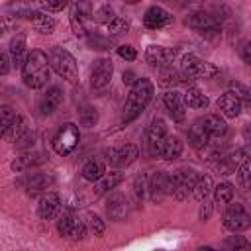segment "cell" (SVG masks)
Returning a JSON list of instances; mask_svg holds the SVG:
<instances>
[{
    "mask_svg": "<svg viewBox=\"0 0 251 251\" xmlns=\"http://www.w3.org/2000/svg\"><path fill=\"white\" fill-rule=\"evenodd\" d=\"M153 92H155L153 82L149 78H139L131 86V90L126 98V104H124V110H122V124H129L135 118H139L141 112L149 106V102L153 98Z\"/></svg>",
    "mask_w": 251,
    "mask_h": 251,
    "instance_id": "1",
    "label": "cell"
},
{
    "mask_svg": "<svg viewBox=\"0 0 251 251\" xmlns=\"http://www.w3.org/2000/svg\"><path fill=\"white\" fill-rule=\"evenodd\" d=\"M49 73H51V65H49V57L39 51V49H33L24 67H22V78H24V84L37 90V88H43L49 80Z\"/></svg>",
    "mask_w": 251,
    "mask_h": 251,
    "instance_id": "2",
    "label": "cell"
},
{
    "mask_svg": "<svg viewBox=\"0 0 251 251\" xmlns=\"http://www.w3.org/2000/svg\"><path fill=\"white\" fill-rule=\"evenodd\" d=\"M49 65L51 69L61 76L65 78L67 82H76L78 80V65L75 61V57L63 49V47H53L49 51Z\"/></svg>",
    "mask_w": 251,
    "mask_h": 251,
    "instance_id": "3",
    "label": "cell"
},
{
    "mask_svg": "<svg viewBox=\"0 0 251 251\" xmlns=\"http://www.w3.org/2000/svg\"><path fill=\"white\" fill-rule=\"evenodd\" d=\"M180 75L186 80H194V78H214L220 75V69L196 55H184L180 61Z\"/></svg>",
    "mask_w": 251,
    "mask_h": 251,
    "instance_id": "4",
    "label": "cell"
},
{
    "mask_svg": "<svg viewBox=\"0 0 251 251\" xmlns=\"http://www.w3.org/2000/svg\"><path fill=\"white\" fill-rule=\"evenodd\" d=\"M198 176H200V173L192 167H180L175 173H171V180H169L171 196L176 198V200H186L188 194L192 192Z\"/></svg>",
    "mask_w": 251,
    "mask_h": 251,
    "instance_id": "5",
    "label": "cell"
},
{
    "mask_svg": "<svg viewBox=\"0 0 251 251\" xmlns=\"http://www.w3.org/2000/svg\"><path fill=\"white\" fill-rule=\"evenodd\" d=\"M184 24H186L192 31H196V33H200V35H204V37H216V35H220V31H222V25H220V22L216 20V16H212V14L204 12V10L190 12V14L184 18Z\"/></svg>",
    "mask_w": 251,
    "mask_h": 251,
    "instance_id": "6",
    "label": "cell"
},
{
    "mask_svg": "<svg viewBox=\"0 0 251 251\" xmlns=\"http://www.w3.org/2000/svg\"><path fill=\"white\" fill-rule=\"evenodd\" d=\"M78 141H80L78 126H75L73 122H67V124H63V126L57 129V133H55V137H53V149H55L57 155L67 157V155H71V153L76 149Z\"/></svg>",
    "mask_w": 251,
    "mask_h": 251,
    "instance_id": "7",
    "label": "cell"
},
{
    "mask_svg": "<svg viewBox=\"0 0 251 251\" xmlns=\"http://www.w3.org/2000/svg\"><path fill=\"white\" fill-rule=\"evenodd\" d=\"M94 18L92 2L90 0H73L71 2V27L75 35L86 37L88 35V22Z\"/></svg>",
    "mask_w": 251,
    "mask_h": 251,
    "instance_id": "8",
    "label": "cell"
},
{
    "mask_svg": "<svg viewBox=\"0 0 251 251\" xmlns=\"http://www.w3.org/2000/svg\"><path fill=\"white\" fill-rule=\"evenodd\" d=\"M251 226V216L245 212L243 204L239 202H229L227 210L224 214V227L229 229L231 233H239Z\"/></svg>",
    "mask_w": 251,
    "mask_h": 251,
    "instance_id": "9",
    "label": "cell"
},
{
    "mask_svg": "<svg viewBox=\"0 0 251 251\" xmlns=\"http://www.w3.org/2000/svg\"><path fill=\"white\" fill-rule=\"evenodd\" d=\"M104 155H106V161H108L112 167L124 169V167H129L131 163L137 161L139 149H137L133 143H126V145H120V147H110V149H106Z\"/></svg>",
    "mask_w": 251,
    "mask_h": 251,
    "instance_id": "10",
    "label": "cell"
},
{
    "mask_svg": "<svg viewBox=\"0 0 251 251\" xmlns=\"http://www.w3.org/2000/svg\"><path fill=\"white\" fill-rule=\"evenodd\" d=\"M112 75H114L112 59H108V57L96 59L94 65H92V71H90V86L94 90L106 88L110 84V80H112Z\"/></svg>",
    "mask_w": 251,
    "mask_h": 251,
    "instance_id": "11",
    "label": "cell"
},
{
    "mask_svg": "<svg viewBox=\"0 0 251 251\" xmlns=\"http://www.w3.org/2000/svg\"><path fill=\"white\" fill-rule=\"evenodd\" d=\"M171 173L167 171H155L149 175V200L161 202L165 196H171Z\"/></svg>",
    "mask_w": 251,
    "mask_h": 251,
    "instance_id": "12",
    "label": "cell"
},
{
    "mask_svg": "<svg viewBox=\"0 0 251 251\" xmlns=\"http://www.w3.org/2000/svg\"><path fill=\"white\" fill-rule=\"evenodd\" d=\"M131 212V206H129V200L122 194V192H114L108 196L106 200V216L114 222H122L129 216Z\"/></svg>",
    "mask_w": 251,
    "mask_h": 251,
    "instance_id": "13",
    "label": "cell"
},
{
    "mask_svg": "<svg viewBox=\"0 0 251 251\" xmlns=\"http://www.w3.org/2000/svg\"><path fill=\"white\" fill-rule=\"evenodd\" d=\"M175 55L176 51L171 49V47H163V45H149L145 49V61L151 65V67H169L173 61H175Z\"/></svg>",
    "mask_w": 251,
    "mask_h": 251,
    "instance_id": "14",
    "label": "cell"
},
{
    "mask_svg": "<svg viewBox=\"0 0 251 251\" xmlns=\"http://www.w3.org/2000/svg\"><path fill=\"white\" fill-rule=\"evenodd\" d=\"M171 22H173V16L165 8H161V6H151L143 14V25L147 29H163Z\"/></svg>",
    "mask_w": 251,
    "mask_h": 251,
    "instance_id": "15",
    "label": "cell"
},
{
    "mask_svg": "<svg viewBox=\"0 0 251 251\" xmlns=\"http://www.w3.org/2000/svg\"><path fill=\"white\" fill-rule=\"evenodd\" d=\"M163 104L169 110V116L173 118V122H182L186 118V104L180 92L176 90H169L163 96Z\"/></svg>",
    "mask_w": 251,
    "mask_h": 251,
    "instance_id": "16",
    "label": "cell"
},
{
    "mask_svg": "<svg viewBox=\"0 0 251 251\" xmlns=\"http://www.w3.org/2000/svg\"><path fill=\"white\" fill-rule=\"evenodd\" d=\"M53 182H55L53 173H29V175L24 178V186H25L27 194H31V196H35V194L47 190Z\"/></svg>",
    "mask_w": 251,
    "mask_h": 251,
    "instance_id": "17",
    "label": "cell"
},
{
    "mask_svg": "<svg viewBox=\"0 0 251 251\" xmlns=\"http://www.w3.org/2000/svg\"><path fill=\"white\" fill-rule=\"evenodd\" d=\"M61 210V196L57 192H45L37 204V216L41 220H51Z\"/></svg>",
    "mask_w": 251,
    "mask_h": 251,
    "instance_id": "18",
    "label": "cell"
},
{
    "mask_svg": "<svg viewBox=\"0 0 251 251\" xmlns=\"http://www.w3.org/2000/svg\"><path fill=\"white\" fill-rule=\"evenodd\" d=\"M63 102V90L59 86H49L45 94L39 100V114L41 116H51Z\"/></svg>",
    "mask_w": 251,
    "mask_h": 251,
    "instance_id": "19",
    "label": "cell"
},
{
    "mask_svg": "<svg viewBox=\"0 0 251 251\" xmlns=\"http://www.w3.org/2000/svg\"><path fill=\"white\" fill-rule=\"evenodd\" d=\"M216 106H218V110H220L226 118H237V116L241 114V110H243L241 100H239L231 90L224 92V94L216 100Z\"/></svg>",
    "mask_w": 251,
    "mask_h": 251,
    "instance_id": "20",
    "label": "cell"
},
{
    "mask_svg": "<svg viewBox=\"0 0 251 251\" xmlns=\"http://www.w3.org/2000/svg\"><path fill=\"white\" fill-rule=\"evenodd\" d=\"M165 137H167V124H165L161 118H155V120L149 124L147 131H145V139H147V145H149L151 153L157 155V149H159V145H161V141H163Z\"/></svg>",
    "mask_w": 251,
    "mask_h": 251,
    "instance_id": "21",
    "label": "cell"
},
{
    "mask_svg": "<svg viewBox=\"0 0 251 251\" xmlns=\"http://www.w3.org/2000/svg\"><path fill=\"white\" fill-rule=\"evenodd\" d=\"M29 135V124H27V120L24 118V116H16V120L10 124V127L6 129V131H2V137L6 139V141H10V143H20L24 137H27Z\"/></svg>",
    "mask_w": 251,
    "mask_h": 251,
    "instance_id": "22",
    "label": "cell"
},
{
    "mask_svg": "<svg viewBox=\"0 0 251 251\" xmlns=\"http://www.w3.org/2000/svg\"><path fill=\"white\" fill-rule=\"evenodd\" d=\"M210 133L206 131V127H204V124H202V118L200 120H196L192 126H190V129H188V143L196 149V151H204L208 145H210Z\"/></svg>",
    "mask_w": 251,
    "mask_h": 251,
    "instance_id": "23",
    "label": "cell"
},
{
    "mask_svg": "<svg viewBox=\"0 0 251 251\" xmlns=\"http://www.w3.org/2000/svg\"><path fill=\"white\" fill-rule=\"evenodd\" d=\"M182 141H180V137H176V135H167L163 141H161V145H159V149H157V155L159 157H163L165 161H175V159H178L180 155H182Z\"/></svg>",
    "mask_w": 251,
    "mask_h": 251,
    "instance_id": "24",
    "label": "cell"
},
{
    "mask_svg": "<svg viewBox=\"0 0 251 251\" xmlns=\"http://www.w3.org/2000/svg\"><path fill=\"white\" fill-rule=\"evenodd\" d=\"M25 18L31 22V25L35 27V31H39L43 35H49V33L55 31V20L51 16H47V12H39V10H31L29 8V12H27Z\"/></svg>",
    "mask_w": 251,
    "mask_h": 251,
    "instance_id": "25",
    "label": "cell"
},
{
    "mask_svg": "<svg viewBox=\"0 0 251 251\" xmlns=\"http://www.w3.org/2000/svg\"><path fill=\"white\" fill-rule=\"evenodd\" d=\"M25 47H27V45H25V35H24V33L12 37V41H10V45H8V53H10V57H12V63H14L18 69L24 67V63H25V59H27V55H29Z\"/></svg>",
    "mask_w": 251,
    "mask_h": 251,
    "instance_id": "26",
    "label": "cell"
},
{
    "mask_svg": "<svg viewBox=\"0 0 251 251\" xmlns=\"http://www.w3.org/2000/svg\"><path fill=\"white\" fill-rule=\"evenodd\" d=\"M124 180V173L120 171H112V173H106L100 180H96V186H94V196H104L108 192H112L120 182Z\"/></svg>",
    "mask_w": 251,
    "mask_h": 251,
    "instance_id": "27",
    "label": "cell"
},
{
    "mask_svg": "<svg viewBox=\"0 0 251 251\" xmlns=\"http://www.w3.org/2000/svg\"><path fill=\"white\" fill-rule=\"evenodd\" d=\"M80 175H82L84 180L96 182V180H100V178L106 175V163H104L102 159H88V161L82 165Z\"/></svg>",
    "mask_w": 251,
    "mask_h": 251,
    "instance_id": "28",
    "label": "cell"
},
{
    "mask_svg": "<svg viewBox=\"0 0 251 251\" xmlns=\"http://www.w3.org/2000/svg\"><path fill=\"white\" fill-rule=\"evenodd\" d=\"M202 124H204V127H206V131L210 133L212 139H220V137H224V135L227 133V124H226V120H222V118L216 116V114H210V116L202 118Z\"/></svg>",
    "mask_w": 251,
    "mask_h": 251,
    "instance_id": "29",
    "label": "cell"
},
{
    "mask_svg": "<svg viewBox=\"0 0 251 251\" xmlns=\"http://www.w3.org/2000/svg\"><path fill=\"white\" fill-rule=\"evenodd\" d=\"M182 98H184L186 108H192V110H200V108H206V106L210 104L208 96H206L200 88H196V86H188V88L184 90Z\"/></svg>",
    "mask_w": 251,
    "mask_h": 251,
    "instance_id": "30",
    "label": "cell"
},
{
    "mask_svg": "<svg viewBox=\"0 0 251 251\" xmlns=\"http://www.w3.org/2000/svg\"><path fill=\"white\" fill-rule=\"evenodd\" d=\"M212 190H214L212 176L200 173V176H198V180H196V184H194V188H192V196H194L198 202H202V200H206V198L210 196Z\"/></svg>",
    "mask_w": 251,
    "mask_h": 251,
    "instance_id": "31",
    "label": "cell"
},
{
    "mask_svg": "<svg viewBox=\"0 0 251 251\" xmlns=\"http://www.w3.org/2000/svg\"><path fill=\"white\" fill-rule=\"evenodd\" d=\"M41 161H43V159H41V155H39V153H25V155H22V157H16V159H14L12 169H14V171H18V173H22V171H27V169H31V167L39 165Z\"/></svg>",
    "mask_w": 251,
    "mask_h": 251,
    "instance_id": "32",
    "label": "cell"
},
{
    "mask_svg": "<svg viewBox=\"0 0 251 251\" xmlns=\"http://www.w3.org/2000/svg\"><path fill=\"white\" fill-rule=\"evenodd\" d=\"M233 198V184L224 180L214 186V202L216 204H229Z\"/></svg>",
    "mask_w": 251,
    "mask_h": 251,
    "instance_id": "33",
    "label": "cell"
},
{
    "mask_svg": "<svg viewBox=\"0 0 251 251\" xmlns=\"http://www.w3.org/2000/svg\"><path fill=\"white\" fill-rule=\"evenodd\" d=\"M133 196L137 202H143L145 198H149V175L141 173L135 176L133 180Z\"/></svg>",
    "mask_w": 251,
    "mask_h": 251,
    "instance_id": "34",
    "label": "cell"
},
{
    "mask_svg": "<svg viewBox=\"0 0 251 251\" xmlns=\"http://www.w3.org/2000/svg\"><path fill=\"white\" fill-rule=\"evenodd\" d=\"M180 80H182V75H180V71L173 69V65L163 67L159 73V84H163V86H175Z\"/></svg>",
    "mask_w": 251,
    "mask_h": 251,
    "instance_id": "35",
    "label": "cell"
},
{
    "mask_svg": "<svg viewBox=\"0 0 251 251\" xmlns=\"http://www.w3.org/2000/svg\"><path fill=\"white\" fill-rule=\"evenodd\" d=\"M78 122H80V126H84V127H94L96 122H98V112H96V108L90 106V104H84V106L78 110Z\"/></svg>",
    "mask_w": 251,
    "mask_h": 251,
    "instance_id": "36",
    "label": "cell"
},
{
    "mask_svg": "<svg viewBox=\"0 0 251 251\" xmlns=\"http://www.w3.org/2000/svg\"><path fill=\"white\" fill-rule=\"evenodd\" d=\"M229 90L241 100L243 108H251V90H249L245 84H241V82H237V80H231V82H229Z\"/></svg>",
    "mask_w": 251,
    "mask_h": 251,
    "instance_id": "37",
    "label": "cell"
},
{
    "mask_svg": "<svg viewBox=\"0 0 251 251\" xmlns=\"http://www.w3.org/2000/svg\"><path fill=\"white\" fill-rule=\"evenodd\" d=\"M75 222H76V218H73L69 212H65V214L57 220V231H59V235H61V237H69V239H71V233H73Z\"/></svg>",
    "mask_w": 251,
    "mask_h": 251,
    "instance_id": "38",
    "label": "cell"
},
{
    "mask_svg": "<svg viewBox=\"0 0 251 251\" xmlns=\"http://www.w3.org/2000/svg\"><path fill=\"white\" fill-rule=\"evenodd\" d=\"M86 227H88V233L94 235V237H102L104 235V229H106V224L100 216L96 214H88L86 216Z\"/></svg>",
    "mask_w": 251,
    "mask_h": 251,
    "instance_id": "39",
    "label": "cell"
},
{
    "mask_svg": "<svg viewBox=\"0 0 251 251\" xmlns=\"http://www.w3.org/2000/svg\"><path fill=\"white\" fill-rule=\"evenodd\" d=\"M127 29H129V22L126 20V18H120V16H116L110 24H108V31H110V35H124V33H127Z\"/></svg>",
    "mask_w": 251,
    "mask_h": 251,
    "instance_id": "40",
    "label": "cell"
},
{
    "mask_svg": "<svg viewBox=\"0 0 251 251\" xmlns=\"http://www.w3.org/2000/svg\"><path fill=\"white\" fill-rule=\"evenodd\" d=\"M237 180H239V184H241L245 190L251 188V159L245 161V163L237 169Z\"/></svg>",
    "mask_w": 251,
    "mask_h": 251,
    "instance_id": "41",
    "label": "cell"
},
{
    "mask_svg": "<svg viewBox=\"0 0 251 251\" xmlns=\"http://www.w3.org/2000/svg\"><path fill=\"white\" fill-rule=\"evenodd\" d=\"M16 112L10 108V106H2L0 108V131H6L10 127V124L16 120Z\"/></svg>",
    "mask_w": 251,
    "mask_h": 251,
    "instance_id": "42",
    "label": "cell"
},
{
    "mask_svg": "<svg viewBox=\"0 0 251 251\" xmlns=\"http://www.w3.org/2000/svg\"><path fill=\"white\" fill-rule=\"evenodd\" d=\"M227 249H231V251H237V249H249L251 247V243L243 237V235H229L227 239H226V243H224Z\"/></svg>",
    "mask_w": 251,
    "mask_h": 251,
    "instance_id": "43",
    "label": "cell"
},
{
    "mask_svg": "<svg viewBox=\"0 0 251 251\" xmlns=\"http://www.w3.org/2000/svg\"><path fill=\"white\" fill-rule=\"evenodd\" d=\"M43 12H61L69 6V0H37Z\"/></svg>",
    "mask_w": 251,
    "mask_h": 251,
    "instance_id": "44",
    "label": "cell"
},
{
    "mask_svg": "<svg viewBox=\"0 0 251 251\" xmlns=\"http://www.w3.org/2000/svg\"><path fill=\"white\" fill-rule=\"evenodd\" d=\"M114 18H116V14H114V10H112L110 6H102V8H98L96 14H94V20H96L98 24H104V25H108Z\"/></svg>",
    "mask_w": 251,
    "mask_h": 251,
    "instance_id": "45",
    "label": "cell"
},
{
    "mask_svg": "<svg viewBox=\"0 0 251 251\" xmlns=\"http://www.w3.org/2000/svg\"><path fill=\"white\" fill-rule=\"evenodd\" d=\"M86 41H88V45L92 49H108L110 47V41L104 35H98V33H92V31H88Z\"/></svg>",
    "mask_w": 251,
    "mask_h": 251,
    "instance_id": "46",
    "label": "cell"
},
{
    "mask_svg": "<svg viewBox=\"0 0 251 251\" xmlns=\"http://www.w3.org/2000/svg\"><path fill=\"white\" fill-rule=\"evenodd\" d=\"M86 233H88L86 222H82V220H78V218H76L75 227H73V233H71V239H73V241H80V239H84V235H86Z\"/></svg>",
    "mask_w": 251,
    "mask_h": 251,
    "instance_id": "47",
    "label": "cell"
},
{
    "mask_svg": "<svg viewBox=\"0 0 251 251\" xmlns=\"http://www.w3.org/2000/svg\"><path fill=\"white\" fill-rule=\"evenodd\" d=\"M118 55L124 59V61H135V57H137V51H135V47L133 45H120L118 47Z\"/></svg>",
    "mask_w": 251,
    "mask_h": 251,
    "instance_id": "48",
    "label": "cell"
},
{
    "mask_svg": "<svg viewBox=\"0 0 251 251\" xmlns=\"http://www.w3.org/2000/svg\"><path fill=\"white\" fill-rule=\"evenodd\" d=\"M212 212H214V206H212L210 202L202 200V206H200V210H198V218H200L202 222H206V220H210Z\"/></svg>",
    "mask_w": 251,
    "mask_h": 251,
    "instance_id": "49",
    "label": "cell"
},
{
    "mask_svg": "<svg viewBox=\"0 0 251 251\" xmlns=\"http://www.w3.org/2000/svg\"><path fill=\"white\" fill-rule=\"evenodd\" d=\"M10 61H12V57H10L8 51L0 55V75H8V71H10Z\"/></svg>",
    "mask_w": 251,
    "mask_h": 251,
    "instance_id": "50",
    "label": "cell"
},
{
    "mask_svg": "<svg viewBox=\"0 0 251 251\" xmlns=\"http://www.w3.org/2000/svg\"><path fill=\"white\" fill-rule=\"evenodd\" d=\"M122 80H124V84H131V86H133V84H135L139 78L135 76V73H133V71H124Z\"/></svg>",
    "mask_w": 251,
    "mask_h": 251,
    "instance_id": "51",
    "label": "cell"
},
{
    "mask_svg": "<svg viewBox=\"0 0 251 251\" xmlns=\"http://www.w3.org/2000/svg\"><path fill=\"white\" fill-rule=\"evenodd\" d=\"M241 57H243V61L251 67V39L241 47Z\"/></svg>",
    "mask_w": 251,
    "mask_h": 251,
    "instance_id": "52",
    "label": "cell"
},
{
    "mask_svg": "<svg viewBox=\"0 0 251 251\" xmlns=\"http://www.w3.org/2000/svg\"><path fill=\"white\" fill-rule=\"evenodd\" d=\"M2 24H4V31H12V27H16V18L12 20V16H4Z\"/></svg>",
    "mask_w": 251,
    "mask_h": 251,
    "instance_id": "53",
    "label": "cell"
},
{
    "mask_svg": "<svg viewBox=\"0 0 251 251\" xmlns=\"http://www.w3.org/2000/svg\"><path fill=\"white\" fill-rule=\"evenodd\" d=\"M243 137H245V141L251 143V124H245V127H243Z\"/></svg>",
    "mask_w": 251,
    "mask_h": 251,
    "instance_id": "54",
    "label": "cell"
},
{
    "mask_svg": "<svg viewBox=\"0 0 251 251\" xmlns=\"http://www.w3.org/2000/svg\"><path fill=\"white\" fill-rule=\"evenodd\" d=\"M124 2H126V4H137L139 0H124Z\"/></svg>",
    "mask_w": 251,
    "mask_h": 251,
    "instance_id": "55",
    "label": "cell"
}]
</instances>
